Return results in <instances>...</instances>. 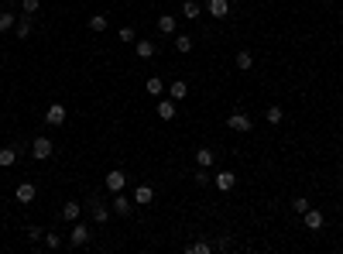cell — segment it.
<instances>
[{"instance_id":"6da1fadb","label":"cell","mask_w":343,"mask_h":254,"mask_svg":"<svg viewBox=\"0 0 343 254\" xmlns=\"http://www.w3.org/2000/svg\"><path fill=\"white\" fill-rule=\"evenodd\" d=\"M227 127H230V131H237V134H247V131L254 127V120L244 114V110H233V114L227 117Z\"/></svg>"},{"instance_id":"7a4b0ae2","label":"cell","mask_w":343,"mask_h":254,"mask_svg":"<svg viewBox=\"0 0 343 254\" xmlns=\"http://www.w3.org/2000/svg\"><path fill=\"white\" fill-rule=\"evenodd\" d=\"M52 151H55L52 138H34V144H31V155L38 158V162H45V158H52Z\"/></svg>"},{"instance_id":"3957f363","label":"cell","mask_w":343,"mask_h":254,"mask_svg":"<svg viewBox=\"0 0 343 254\" xmlns=\"http://www.w3.org/2000/svg\"><path fill=\"white\" fill-rule=\"evenodd\" d=\"M86 241H90V227H86V223H72V230H69V244H72V247H82Z\"/></svg>"},{"instance_id":"277c9868","label":"cell","mask_w":343,"mask_h":254,"mask_svg":"<svg viewBox=\"0 0 343 254\" xmlns=\"http://www.w3.org/2000/svg\"><path fill=\"white\" fill-rule=\"evenodd\" d=\"M90 213H93V220H96V223H106V220H110V206H106L103 199H96V196L90 199Z\"/></svg>"},{"instance_id":"5b68a950","label":"cell","mask_w":343,"mask_h":254,"mask_svg":"<svg viewBox=\"0 0 343 254\" xmlns=\"http://www.w3.org/2000/svg\"><path fill=\"white\" fill-rule=\"evenodd\" d=\"M45 124L62 127V124H66V107H62V103H52V107H48V114H45Z\"/></svg>"},{"instance_id":"8992f818","label":"cell","mask_w":343,"mask_h":254,"mask_svg":"<svg viewBox=\"0 0 343 254\" xmlns=\"http://www.w3.org/2000/svg\"><path fill=\"white\" fill-rule=\"evenodd\" d=\"M213 185H217L220 193H230V189L237 185V175H233V172H217V175H213Z\"/></svg>"},{"instance_id":"52a82bcc","label":"cell","mask_w":343,"mask_h":254,"mask_svg":"<svg viewBox=\"0 0 343 254\" xmlns=\"http://www.w3.org/2000/svg\"><path fill=\"white\" fill-rule=\"evenodd\" d=\"M302 220H306V227H309V230H323V223H326V217H323L319 209H312V206H309L306 213H302Z\"/></svg>"},{"instance_id":"ba28073f","label":"cell","mask_w":343,"mask_h":254,"mask_svg":"<svg viewBox=\"0 0 343 254\" xmlns=\"http://www.w3.org/2000/svg\"><path fill=\"white\" fill-rule=\"evenodd\" d=\"M134 203H137V206H148V203H155V189L141 182V185L134 189Z\"/></svg>"},{"instance_id":"9c48e42d","label":"cell","mask_w":343,"mask_h":254,"mask_svg":"<svg viewBox=\"0 0 343 254\" xmlns=\"http://www.w3.org/2000/svg\"><path fill=\"white\" fill-rule=\"evenodd\" d=\"M124 185H127V175L120 172V168H114V172L106 175V189H110V193H120Z\"/></svg>"},{"instance_id":"30bf717a","label":"cell","mask_w":343,"mask_h":254,"mask_svg":"<svg viewBox=\"0 0 343 254\" xmlns=\"http://www.w3.org/2000/svg\"><path fill=\"white\" fill-rule=\"evenodd\" d=\"M206 11L213 14V17H220V21H223V17L230 14V4H227V0H206Z\"/></svg>"},{"instance_id":"8fae6325","label":"cell","mask_w":343,"mask_h":254,"mask_svg":"<svg viewBox=\"0 0 343 254\" xmlns=\"http://www.w3.org/2000/svg\"><path fill=\"white\" fill-rule=\"evenodd\" d=\"M233 66H237L240 72H251V69H254V55L247 52V48H240V52H237V58H233Z\"/></svg>"},{"instance_id":"7c38bea8","label":"cell","mask_w":343,"mask_h":254,"mask_svg":"<svg viewBox=\"0 0 343 254\" xmlns=\"http://www.w3.org/2000/svg\"><path fill=\"white\" fill-rule=\"evenodd\" d=\"M134 52H137V58H155V41H148V38H141V41H134Z\"/></svg>"},{"instance_id":"4fadbf2b","label":"cell","mask_w":343,"mask_h":254,"mask_svg":"<svg viewBox=\"0 0 343 254\" xmlns=\"http://www.w3.org/2000/svg\"><path fill=\"white\" fill-rule=\"evenodd\" d=\"M114 209L120 213V217H127V213L134 209V199H127V196H120V193H114Z\"/></svg>"},{"instance_id":"5bb4252c","label":"cell","mask_w":343,"mask_h":254,"mask_svg":"<svg viewBox=\"0 0 343 254\" xmlns=\"http://www.w3.org/2000/svg\"><path fill=\"white\" fill-rule=\"evenodd\" d=\"M213 162H217V155H213L209 148H199V151H196V165H199V168H213Z\"/></svg>"},{"instance_id":"9a60e30c","label":"cell","mask_w":343,"mask_h":254,"mask_svg":"<svg viewBox=\"0 0 343 254\" xmlns=\"http://www.w3.org/2000/svg\"><path fill=\"white\" fill-rule=\"evenodd\" d=\"M175 28H179V21H175L172 14H161L158 17V31L161 35H175Z\"/></svg>"},{"instance_id":"2e32d148","label":"cell","mask_w":343,"mask_h":254,"mask_svg":"<svg viewBox=\"0 0 343 254\" xmlns=\"http://www.w3.org/2000/svg\"><path fill=\"white\" fill-rule=\"evenodd\" d=\"M168 93H172V100H175V103H179V100H185V96H189V86H185L182 79H175L168 86Z\"/></svg>"},{"instance_id":"e0dca14e","label":"cell","mask_w":343,"mask_h":254,"mask_svg":"<svg viewBox=\"0 0 343 254\" xmlns=\"http://www.w3.org/2000/svg\"><path fill=\"white\" fill-rule=\"evenodd\" d=\"M79 213H82L79 203H66V206H62V220H69V223H76V220H79Z\"/></svg>"},{"instance_id":"ac0fdd59","label":"cell","mask_w":343,"mask_h":254,"mask_svg":"<svg viewBox=\"0 0 343 254\" xmlns=\"http://www.w3.org/2000/svg\"><path fill=\"white\" fill-rule=\"evenodd\" d=\"M158 117L161 120H175V100H161L158 103Z\"/></svg>"},{"instance_id":"d6986e66","label":"cell","mask_w":343,"mask_h":254,"mask_svg":"<svg viewBox=\"0 0 343 254\" xmlns=\"http://www.w3.org/2000/svg\"><path fill=\"white\" fill-rule=\"evenodd\" d=\"M34 199V182H21L17 185V203H31Z\"/></svg>"},{"instance_id":"ffe728a7","label":"cell","mask_w":343,"mask_h":254,"mask_svg":"<svg viewBox=\"0 0 343 254\" xmlns=\"http://www.w3.org/2000/svg\"><path fill=\"white\" fill-rule=\"evenodd\" d=\"M199 11H203V7H199L196 0H185V4H182V17H185V21H196V17H199Z\"/></svg>"},{"instance_id":"44dd1931","label":"cell","mask_w":343,"mask_h":254,"mask_svg":"<svg viewBox=\"0 0 343 254\" xmlns=\"http://www.w3.org/2000/svg\"><path fill=\"white\" fill-rule=\"evenodd\" d=\"M175 52L189 55V52H192V35H175Z\"/></svg>"},{"instance_id":"7402d4cb","label":"cell","mask_w":343,"mask_h":254,"mask_svg":"<svg viewBox=\"0 0 343 254\" xmlns=\"http://www.w3.org/2000/svg\"><path fill=\"white\" fill-rule=\"evenodd\" d=\"M14 162H17V148H0V165H4V168H11Z\"/></svg>"},{"instance_id":"603a6c76","label":"cell","mask_w":343,"mask_h":254,"mask_svg":"<svg viewBox=\"0 0 343 254\" xmlns=\"http://www.w3.org/2000/svg\"><path fill=\"white\" fill-rule=\"evenodd\" d=\"M14 24H17V21H14V14H11V11H0V35H7Z\"/></svg>"},{"instance_id":"cb8c5ba5","label":"cell","mask_w":343,"mask_h":254,"mask_svg":"<svg viewBox=\"0 0 343 254\" xmlns=\"http://www.w3.org/2000/svg\"><path fill=\"white\" fill-rule=\"evenodd\" d=\"M14 31H17V38H28V35H31V17H28V14H24L21 21L14 24Z\"/></svg>"},{"instance_id":"d4e9b609","label":"cell","mask_w":343,"mask_h":254,"mask_svg":"<svg viewBox=\"0 0 343 254\" xmlns=\"http://www.w3.org/2000/svg\"><path fill=\"white\" fill-rule=\"evenodd\" d=\"M90 31H96V35L106 31V17H103V14H93V17H90Z\"/></svg>"},{"instance_id":"484cf974","label":"cell","mask_w":343,"mask_h":254,"mask_svg":"<svg viewBox=\"0 0 343 254\" xmlns=\"http://www.w3.org/2000/svg\"><path fill=\"white\" fill-rule=\"evenodd\" d=\"M21 11L28 14V17H34V14L41 11V0H21Z\"/></svg>"},{"instance_id":"4316f807","label":"cell","mask_w":343,"mask_h":254,"mask_svg":"<svg viewBox=\"0 0 343 254\" xmlns=\"http://www.w3.org/2000/svg\"><path fill=\"white\" fill-rule=\"evenodd\" d=\"M144 90H148V93H151V96H158V93H161V90H165V82H161V79H158V76H151V79H148V82H144Z\"/></svg>"},{"instance_id":"83f0119b","label":"cell","mask_w":343,"mask_h":254,"mask_svg":"<svg viewBox=\"0 0 343 254\" xmlns=\"http://www.w3.org/2000/svg\"><path fill=\"white\" fill-rule=\"evenodd\" d=\"M117 38H120V41H127V45H131V41H137V35H134V28H131V24H124V28L117 31Z\"/></svg>"},{"instance_id":"f1b7e54d","label":"cell","mask_w":343,"mask_h":254,"mask_svg":"<svg viewBox=\"0 0 343 254\" xmlns=\"http://www.w3.org/2000/svg\"><path fill=\"white\" fill-rule=\"evenodd\" d=\"M209 251H213V244H206V241L189 244V254H209Z\"/></svg>"},{"instance_id":"f546056e","label":"cell","mask_w":343,"mask_h":254,"mask_svg":"<svg viewBox=\"0 0 343 254\" xmlns=\"http://www.w3.org/2000/svg\"><path fill=\"white\" fill-rule=\"evenodd\" d=\"M264 120H268V124H282V107H268Z\"/></svg>"},{"instance_id":"4dcf8cb0","label":"cell","mask_w":343,"mask_h":254,"mask_svg":"<svg viewBox=\"0 0 343 254\" xmlns=\"http://www.w3.org/2000/svg\"><path fill=\"white\" fill-rule=\"evenodd\" d=\"M292 209H295V213H306V209H309V199L306 196H295V199H292Z\"/></svg>"},{"instance_id":"1f68e13d","label":"cell","mask_w":343,"mask_h":254,"mask_svg":"<svg viewBox=\"0 0 343 254\" xmlns=\"http://www.w3.org/2000/svg\"><path fill=\"white\" fill-rule=\"evenodd\" d=\"M213 182V175L206 172V168H199V172H196V185H209Z\"/></svg>"},{"instance_id":"d6a6232c","label":"cell","mask_w":343,"mask_h":254,"mask_svg":"<svg viewBox=\"0 0 343 254\" xmlns=\"http://www.w3.org/2000/svg\"><path fill=\"white\" fill-rule=\"evenodd\" d=\"M45 247H52V251L62 247V237H58V234H45Z\"/></svg>"},{"instance_id":"836d02e7","label":"cell","mask_w":343,"mask_h":254,"mask_svg":"<svg viewBox=\"0 0 343 254\" xmlns=\"http://www.w3.org/2000/svg\"><path fill=\"white\" fill-rule=\"evenodd\" d=\"M41 237H45V230H41V227H31V230H28V241H31V244H38Z\"/></svg>"}]
</instances>
